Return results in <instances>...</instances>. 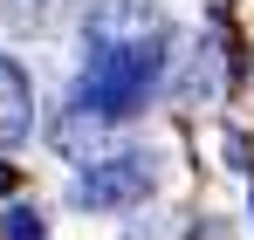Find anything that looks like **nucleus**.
Listing matches in <instances>:
<instances>
[{"label":"nucleus","mask_w":254,"mask_h":240,"mask_svg":"<svg viewBox=\"0 0 254 240\" xmlns=\"http://www.w3.org/2000/svg\"><path fill=\"white\" fill-rule=\"evenodd\" d=\"M165 76V41L158 35H130V41H89V62L76 76V117H137L144 96Z\"/></svg>","instance_id":"1"},{"label":"nucleus","mask_w":254,"mask_h":240,"mask_svg":"<svg viewBox=\"0 0 254 240\" xmlns=\"http://www.w3.org/2000/svg\"><path fill=\"white\" fill-rule=\"evenodd\" d=\"M151 192V158L137 151H117V158H89L76 172V206H96V213H117V206H137Z\"/></svg>","instance_id":"2"},{"label":"nucleus","mask_w":254,"mask_h":240,"mask_svg":"<svg viewBox=\"0 0 254 240\" xmlns=\"http://www.w3.org/2000/svg\"><path fill=\"white\" fill-rule=\"evenodd\" d=\"M28 130H35V82L21 62L0 55V151H14Z\"/></svg>","instance_id":"3"},{"label":"nucleus","mask_w":254,"mask_h":240,"mask_svg":"<svg viewBox=\"0 0 254 240\" xmlns=\"http://www.w3.org/2000/svg\"><path fill=\"white\" fill-rule=\"evenodd\" d=\"M0 240H42V220H35L28 206H7V213H0Z\"/></svg>","instance_id":"4"}]
</instances>
